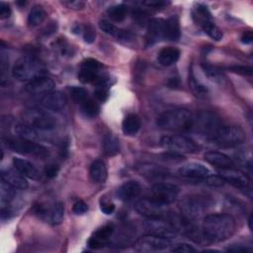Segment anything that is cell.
Segmentation results:
<instances>
[{
  "mask_svg": "<svg viewBox=\"0 0 253 253\" xmlns=\"http://www.w3.org/2000/svg\"><path fill=\"white\" fill-rule=\"evenodd\" d=\"M141 192L140 184L137 181L129 180L122 184L117 190V197L124 202H130L136 199Z\"/></svg>",
  "mask_w": 253,
  "mask_h": 253,
  "instance_id": "7402d4cb",
  "label": "cell"
},
{
  "mask_svg": "<svg viewBox=\"0 0 253 253\" xmlns=\"http://www.w3.org/2000/svg\"><path fill=\"white\" fill-rule=\"evenodd\" d=\"M181 37V29H180V22L177 15H172L166 21H164V35L163 38L171 41L176 42Z\"/></svg>",
  "mask_w": 253,
  "mask_h": 253,
  "instance_id": "d4e9b609",
  "label": "cell"
},
{
  "mask_svg": "<svg viewBox=\"0 0 253 253\" xmlns=\"http://www.w3.org/2000/svg\"><path fill=\"white\" fill-rule=\"evenodd\" d=\"M220 126V121L214 114L209 111H203L200 112L195 119L193 118L192 128H195L198 132L212 138Z\"/></svg>",
  "mask_w": 253,
  "mask_h": 253,
  "instance_id": "8fae6325",
  "label": "cell"
},
{
  "mask_svg": "<svg viewBox=\"0 0 253 253\" xmlns=\"http://www.w3.org/2000/svg\"><path fill=\"white\" fill-rule=\"evenodd\" d=\"M55 87L54 81L47 76L38 77L26 85L25 89L29 94L32 95H44L51 92Z\"/></svg>",
  "mask_w": 253,
  "mask_h": 253,
  "instance_id": "e0dca14e",
  "label": "cell"
},
{
  "mask_svg": "<svg viewBox=\"0 0 253 253\" xmlns=\"http://www.w3.org/2000/svg\"><path fill=\"white\" fill-rule=\"evenodd\" d=\"M167 206L168 205L160 203L151 197L138 200L134 205V210L136 212L147 218L164 217L169 211Z\"/></svg>",
  "mask_w": 253,
  "mask_h": 253,
  "instance_id": "30bf717a",
  "label": "cell"
},
{
  "mask_svg": "<svg viewBox=\"0 0 253 253\" xmlns=\"http://www.w3.org/2000/svg\"><path fill=\"white\" fill-rule=\"evenodd\" d=\"M64 216V206L62 203L57 202L54 203L50 208H46L45 217L51 224L57 225L61 223Z\"/></svg>",
  "mask_w": 253,
  "mask_h": 253,
  "instance_id": "1f68e13d",
  "label": "cell"
},
{
  "mask_svg": "<svg viewBox=\"0 0 253 253\" xmlns=\"http://www.w3.org/2000/svg\"><path fill=\"white\" fill-rule=\"evenodd\" d=\"M99 27L107 35L113 36V37H115V38H117L119 40L127 41V40L131 39V35L128 32H126V31H123V30L119 29L118 27H116L114 24L110 23L107 20L100 21L99 22Z\"/></svg>",
  "mask_w": 253,
  "mask_h": 253,
  "instance_id": "4dcf8cb0",
  "label": "cell"
},
{
  "mask_svg": "<svg viewBox=\"0 0 253 253\" xmlns=\"http://www.w3.org/2000/svg\"><path fill=\"white\" fill-rule=\"evenodd\" d=\"M95 98L100 102H105L109 97V83L106 79L102 78L96 83V88L94 90Z\"/></svg>",
  "mask_w": 253,
  "mask_h": 253,
  "instance_id": "f35d334b",
  "label": "cell"
},
{
  "mask_svg": "<svg viewBox=\"0 0 253 253\" xmlns=\"http://www.w3.org/2000/svg\"><path fill=\"white\" fill-rule=\"evenodd\" d=\"M103 151L107 156H115L120 152V141L112 133H108L103 139Z\"/></svg>",
  "mask_w": 253,
  "mask_h": 253,
  "instance_id": "d6a6232c",
  "label": "cell"
},
{
  "mask_svg": "<svg viewBox=\"0 0 253 253\" xmlns=\"http://www.w3.org/2000/svg\"><path fill=\"white\" fill-rule=\"evenodd\" d=\"M170 2H166V1H162V0H148V1H144L142 2L143 5L150 7V8H162L166 5H168Z\"/></svg>",
  "mask_w": 253,
  "mask_h": 253,
  "instance_id": "f907efd6",
  "label": "cell"
},
{
  "mask_svg": "<svg viewBox=\"0 0 253 253\" xmlns=\"http://www.w3.org/2000/svg\"><path fill=\"white\" fill-rule=\"evenodd\" d=\"M248 225H249L250 230H252V226H251V215H250V216H249V218H248Z\"/></svg>",
  "mask_w": 253,
  "mask_h": 253,
  "instance_id": "9f6ffc18",
  "label": "cell"
},
{
  "mask_svg": "<svg viewBox=\"0 0 253 253\" xmlns=\"http://www.w3.org/2000/svg\"><path fill=\"white\" fill-rule=\"evenodd\" d=\"M210 205L211 203L207 197L191 195L184 197L179 202V209L186 219L195 220L203 215Z\"/></svg>",
  "mask_w": 253,
  "mask_h": 253,
  "instance_id": "8992f818",
  "label": "cell"
},
{
  "mask_svg": "<svg viewBox=\"0 0 253 253\" xmlns=\"http://www.w3.org/2000/svg\"><path fill=\"white\" fill-rule=\"evenodd\" d=\"M192 125L190 111L183 108L165 111L156 119V126L166 130H188L192 128Z\"/></svg>",
  "mask_w": 253,
  "mask_h": 253,
  "instance_id": "7a4b0ae2",
  "label": "cell"
},
{
  "mask_svg": "<svg viewBox=\"0 0 253 253\" xmlns=\"http://www.w3.org/2000/svg\"><path fill=\"white\" fill-rule=\"evenodd\" d=\"M101 63L93 58H87L82 61L79 72L78 79L80 82L86 83H97L102 79L100 75Z\"/></svg>",
  "mask_w": 253,
  "mask_h": 253,
  "instance_id": "5bb4252c",
  "label": "cell"
},
{
  "mask_svg": "<svg viewBox=\"0 0 253 253\" xmlns=\"http://www.w3.org/2000/svg\"><path fill=\"white\" fill-rule=\"evenodd\" d=\"M151 194L152 198L156 201L169 205L176 201L179 194V188L171 183L157 182L151 187Z\"/></svg>",
  "mask_w": 253,
  "mask_h": 253,
  "instance_id": "7c38bea8",
  "label": "cell"
},
{
  "mask_svg": "<svg viewBox=\"0 0 253 253\" xmlns=\"http://www.w3.org/2000/svg\"><path fill=\"white\" fill-rule=\"evenodd\" d=\"M82 35H83V39L87 43H92L95 39H96V32L93 29L92 26L87 25L84 26L82 29Z\"/></svg>",
  "mask_w": 253,
  "mask_h": 253,
  "instance_id": "7bdbcfd3",
  "label": "cell"
},
{
  "mask_svg": "<svg viewBox=\"0 0 253 253\" xmlns=\"http://www.w3.org/2000/svg\"><path fill=\"white\" fill-rule=\"evenodd\" d=\"M140 128V120L135 114H128L122 123V130L125 135L133 136Z\"/></svg>",
  "mask_w": 253,
  "mask_h": 253,
  "instance_id": "f546056e",
  "label": "cell"
},
{
  "mask_svg": "<svg viewBox=\"0 0 253 253\" xmlns=\"http://www.w3.org/2000/svg\"><path fill=\"white\" fill-rule=\"evenodd\" d=\"M253 41V35H252V32L251 31H246L242 34V37H241V42L243 43H250L252 42Z\"/></svg>",
  "mask_w": 253,
  "mask_h": 253,
  "instance_id": "db71d44e",
  "label": "cell"
},
{
  "mask_svg": "<svg viewBox=\"0 0 253 253\" xmlns=\"http://www.w3.org/2000/svg\"><path fill=\"white\" fill-rule=\"evenodd\" d=\"M228 69L234 73H238L241 75H247L251 76L252 75V68L250 66H243V65H234L228 67Z\"/></svg>",
  "mask_w": 253,
  "mask_h": 253,
  "instance_id": "bcb514c9",
  "label": "cell"
},
{
  "mask_svg": "<svg viewBox=\"0 0 253 253\" xmlns=\"http://www.w3.org/2000/svg\"><path fill=\"white\" fill-rule=\"evenodd\" d=\"M70 95L72 100L76 103V104H82L85 100H87L89 98V94L87 92L86 89L82 88V87H77V86H72L69 89Z\"/></svg>",
  "mask_w": 253,
  "mask_h": 253,
  "instance_id": "60d3db41",
  "label": "cell"
},
{
  "mask_svg": "<svg viewBox=\"0 0 253 253\" xmlns=\"http://www.w3.org/2000/svg\"><path fill=\"white\" fill-rule=\"evenodd\" d=\"M203 70L205 71V73L207 74V76L209 78H211V80L215 81V82H221L223 79V74L220 71V69H218L215 66H212L209 63H203L202 64Z\"/></svg>",
  "mask_w": 253,
  "mask_h": 253,
  "instance_id": "ab89813d",
  "label": "cell"
},
{
  "mask_svg": "<svg viewBox=\"0 0 253 253\" xmlns=\"http://www.w3.org/2000/svg\"><path fill=\"white\" fill-rule=\"evenodd\" d=\"M189 86L196 97L200 99H204L208 97L209 88L201 80H199V78H197L195 71L193 69V65L189 70Z\"/></svg>",
  "mask_w": 253,
  "mask_h": 253,
  "instance_id": "484cf974",
  "label": "cell"
},
{
  "mask_svg": "<svg viewBox=\"0 0 253 253\" xmlns=\"http://www.w3.org/2000/svg\"><path fill=\"white\" fill-rule=\"evenodd\" d=\"M59 171V167L56 164H48L44 168V174L47 178H54Z\"/></svg>",
  "mask_w": 253,
  "mask_h": 253,
  "instance_id": "681fc988",
  "label": "cell"
},
{
  "mask_svg": "<svg viewBox=\"0 0 253 253\" xmlns=\"http://www.w3.org/2000/svg\"><path fill=\"white\" fill-rule=\"evenodd\" d=\"M14 132L20 137L28 140H36L41 138V134L39 133L38 129L34 128L33 126L27 125L26 123H16L13 126Z\"/></svg>",
  "mask_w": 253,
  "mask_h": 253,
  "instance_id": "83f0119b",
  "label": "cell"
},
{
  "mask_svg": "<svg viewBox=\"0 0 253 253\" xmlns=\"http://www.w3.org/2000/svg\"><path fill=\"white\" fill-rule=\"evenodd\" d=\"M202 182H204L205 184H207L209 186H213V187H220L225 183V181L222 179V177H220L219 175H212V174H211L208 177H206L205 179H203Z\"/></svg>",
  "mask_w": 253,
  "mask_h": 253,
  "instance_id": "b9f144b4",
  "label": "cell"
},
{
  "mask_svg": "<svg viewBox=\"0 0 253 253\" xmlns=\"http://www.w3.org/2000/svg\"><path fill=\"white\" fill-rule=\"evenodd\" d=\"M80 108H81L82 114L86 118H91V119L95 118L98 116L100 112V107L98 103L90 97L87 100H85L82 104H80Z\"/></svg>",
  "mask_w": 253,
  "mask_h": 253,
  "instance_id": "e575fe53",
  "label": "cell"
},
{
  "mask_svg": "<svg viewBox=\"0 0 253 253\" xmlns=\"http://www.w3.org/2000/svg\"><path fill=\"white\" fill-rule=\"evenodd\" d=\"M89 174L94 183H104L108 176V170L105 162L100 159L95 160L90 166Z\"/></svg>",
  "mask_w": 253,
  "mask_h": 253,
  "instance_id": "4316f807",
  "label": "cell"
},
{
  "mask_svg": "<svg viewBox=\"0 0 253 253\" xmlns=\"http://www.w3.org/2000/svg\"><path fill=\"white\" fill-rule=\"evenodd\" d=\"M1 180L18 190H26L29 186L28 181L16 168H8L1 171Z\"/></svg>",
  "mask_w": 253,
  "mask_h": 253,
  "instance_id": "44dd1931",
  "label": "cell"
},
{
  "mask_svg": "<svg viewBox=\"0 0 253 253\" xmlns=\"http://www.w3.org/2000/svg\"><path fill=\"white\" fill-rule=\"evenodd\" d=\"M164 35V21L159 18L151 19L148 22L146 36H145V42L146 45H153L158 42L161 39H163Z\"/></svg>",
  "mask_w": 253,
  "mask_h": 253,
  "instance_id": "ffe728a7",
  "label": "cell"
},
{
  "mask_svg": "<svg viewBox=\"0 0 253 253\" xmlns=\"http://www.w3.org/2000/svg\"><path fill=\"white\" fill-rule=\"evenodd\" d=\"M11 8L4 2H0V18L1 19H8L11 16Z\"/></svg>",
  "mask_w": 253,
  "mask_h": 253,
  "instance_id": "816d5d0a",
  "label": "cell"
},
{
  "mask_svg": "<svg viewBox=\"0 0 253 253\" xmlns=\"http://www.w3.org/2000/svg\"><path fill=\"white\" fill-rule=\"evenodd\" d=\"M67 100L63 93L59 91H51L42 95L41 98V105L47 110L60 111L66 106Z\"/></svg>",
  "mask_w": 253,
  "mask_h": 253,
  "instance_id": "d6986e66",
  "label": "cell"
},
{
  "mask_svg": "<svg viewBox=\"0 0 253 253\" xmlns=\"http://www.w3.org/2000/svg\"><path fill=\"white\" fill-rule=\"evenodd\" d=\"M64 6H66L68 9H73V10H80L84 8L85 3L83 1H78V0H68V1H62L61 2Z\"/></svg>",
  "mask_w": 253,
  "mask_h": 253,
  "instance_id": "c3c4849f",
  "label": "cell"
},
{
  "mask_svg": "<svg viewBox=\"0 0 253 253\" xmlns=\"http://www.w3.org/2000/svg\"><path fill=\"white\" fill-rule=\"evenodd\" d=\"M180 57V50L173 46H167L162 48L157 56L158 62L163 66H170L177 62Z\"/></svg>",
  "mask_w": 253,
  "mask_h": 253,
  "instance_id": "f1b7e54d",
  "label": "cell"
},
{
  "mask_svg": "<svg viewBox=\"0 0 253 253\" xmlns=\"http://www.w3.org/2000/svg\"><path fill=\"white\" fill-rule=\"evenodd\" d=\"M127 13V7L125 4H118L108 9V16L114 22H122L125 20Z\"/></svg>",
  "mask_w": 253,
  "mask_h": 253,
  "instance_id": "74e56055",
  "label": "cell"
},
{
  "mask_svg": "<svg viewBox=\"0 0 253 253\" xmlns=\"http://www.w3.org/2000/svg\"><path fill=\"white\" fill-rule=\"evenodd\" d=\"M204 158L208 163L218 169H224L233 166L232 159L228 155L219 151H208L204 154Z\"/></svg>",
  "mask_w": 253,
  "mask_h": 253,
  "instance_id": "cb8c5ba5",
  "label": "cell"
},
{
  "mask_svg": "<svg viewBox=\"0 0 253 253\" xmlns=\"http://www.w3.org/2000/svg\"><path fill=\"white\" fill-rule=\"evenodd\" d=\"M114 233V226L111 224L104 225L98 228L88 240V246L91 249L104 248L108 243L109 239Z\"/></svg>",
  "mask_w": 253,
  "mask_h": 253,
  "instance_id": "ac0fdd59",
  "label": "cell"
},
{
  "mask_svg": "<svg viewBox=\"0 0 253 253\" xmlns=\"http://www.w3.org/2000/svg\"><path fill=\"white\" fill-rule=\"evenodd\" d=\"M4 143L12 151H15L21 154L32 155V156H36L42 159L46 158L49 155V151L45 146H43L42 144L37 143L33 140H28L24 138L15 139V138L7 137L4 139Z\"/></svg>",
  "mask_w": 253,
  "mask_h": 253,
  "instance_id": "52a82bcc",
  "label": "cell"
},
{
  "mask_svg": "<svg viewBox=\"0 0 253 253\" xmlns=\"http://www.w3.org/2000/svg\"><path fill=\"white\" fill-rule=\"evenodd\" d=\"M178 174L182 177L185 178H190V179H198L202 181L206 177L211 174V170L207 168L205 165L197 162H191L182 165L178 169Z\"/></svg>",
  "mask_w": 253,
  "mask_h": 253,
  "instance_id": "2e32d148",
  "label": "cell"
},
{
  "mask_svg": "<svg viewBox=\"0 0 253 253\" xmlns=\"http://www.w3.org/2000/svg\"><path fill=\"white\" fill-rule=\"evenodd\" d=\"M100 209H101V211L104 212L105 214H111L115 211V205L113 203L103 202V203H101Z\"/></svg>",
  "mask_w": 253,
  "mask_h": 253,
  "instance_id": "f5cc1de1",
  "label": "cell"
},
{
  "mask_svg": "<svg viewBox=\"0 0 253 253\" xmlns=\"http://www.w3.org/2000/svg\"><path fill=\"white\" fill-rule=\"evenodd\" d=\"M228 251H232V252H239V251H242V252H248L249 250L245 247V246H242L240 244H237V245H232L231 247H228L227 248Z\"/></svg>",
  "mask_w": 253,
  "mask_h": 253,
  "instance_id": "11a10c76",
  "label": "cell"
},
{
  "mask_svg": "<svg viewBox=\"0 0 253 253\" xmlns=\"http://www.w3.org/2000/svg\"><path fill=\"white\" fill-rule=\"evenodd\" d=\"M43 64L33 55H24L16 60L12 67L13 76L19 81H32L44 75Z\"/></svg>",
  "mask_w": 253,
  "mask_h": 253,
  "instance_id": "3957f363",
  "label": "cell"
},
{
  "mask_svg": "<svg viewBox=\"0 0 253 253\" xmlns=\"http://www.w3.org/2000/svg\"><path fill=\"white\" fill-rule=\"evenodd\" d=\"M172 252H179V253H191V252H196L197 249L194 248L192 245L187 244V243H179L176 244L172 249Z\"/></svg>",
  "mask_w": 253,
  "mask_h": 253,
  "instance_id": "f6af8a7d",
  "label": "cell"
},
{
  "mask_svg": "<svg viewBox=\"0 0 253 253\" xmlns=\"http://www.w3.org/2000/svg\"><path fill=\"white\" fill-rule=\"evenodd\" d=\"M14 188L5 183L4 181L1 180V186H0V202H1V207L9 206L10 203L14 200L15 198V192Z\"/></svg>",
  "mask_w": 253,
  "mask_h": 253,
  "instance_id": "8d00e7d4",
  "label": "cell"
},
{
  "mask_svg": "<svg viewBox=\"0 0 253 253\" xmlns=\"http://www.w3.org/2000/svg\"><path fill=\"white\" fill-rule=\"evenodd\" d=\"M13 166L26 178H30L32 180H39L41 178L40 172L37 169V167L33 163L24 158L14 157Z\"/></svg>",
  "mask_w": 253,
  "mask_h": 253,
  "instance_id": "603a6c76",
  "label": "cell"
},
{
  "mask_svg": "<svg viewBox=\"0 0 253 253\" xmlns=\"http://www.w3.org/2000/svg\"><path fill=\"white\" fill-rule=\"evenodd\" d=\"M1 83L2 85H4V82H5V74H6V71L8 69V62H9V59H8V55L6 53V51L4 50V47L1 46Z\"/></svg>",
  "mask_w": 253,
  "mask_h": 253,
  "instance_id": "ee69618b",
  "label": "cell"
},
{
  "mask_svg": "<svg viewBox=\"0 0 253 253\" xmlns=\"http://www.w3.org/2000/svg\"><path fill=\"white\" fill-rule=\"evenodd\" d=\"M160 145L172 153H193L198 150L197 144L189 137L182 134L163 135L160 138Z\"/></svg>",
  "mask_w": 253,
  "mask_h": 253,
  "instance_id": "ba28073f",
  "label": "cell"
},
{
  "mask_svg": "<svg viewBox=\"0 0 253 253\" xmlns=\"http://www.w3.org/2000/svg\"><path fill=\"white\" fill-rule=\"evenodd\" d=\"M46 13L40 5L34 6L28 15V24L30 27H37L41 25L45 19Z\"/></svg>",
  "mask_w": 253,
  "mask_h": 253,
  "instance_id": "836d02e7",
  "label": "cell"
},
{
  "mask_svg": "<svg viewBox=\"0 0 253 253\" xmlns=\"http://www.w3.org/2000/svg\"><path fill=\"white\" fill-rule=\"evenodd\" d=\"M246 138L244 130L233 125H221L212 136L213 141L221 147H234L241 144Z\"/></svg>",
  "mask_w": 253,
  "mask_h": 253,
  "instance_id": "5b68a950",
  "label": "cell"
},
{
  "mask_svg": "<svg viewBox=\"0 0 253 253\" xmlns=\"http://www.w3.org/2000/svg\"><path fill=\"white\" fill-rule=\"evenodd\" d=\"M202 229L209 242H220L231 237L236 229L235 219L227 213H211L205 216Z\"/></svg>",
  "mask_w": 253,
  "mask_h": 253,
  "instance_id": "6da1fadb",
  "label": "cell"
},
{
  "mask_svg": "<svg viewBox=\"0 0 253 253\" xmlns=\"http://www.w3.org/2000/svg\"><path fill=\"white\" fill-rule=\"evenodd\" d=\"M171 245V239L147 233L146 235L139 237L135 241L133 248L137 252L152 253L167 250Z\"/></svg>",
  "mask_w": 253,
  "mask_h": 253,
  "instance_id": "9c48e42d",
  "label": "cell"
},
{
  "mask_svg": "<svg viewBox=\"0 0 253 253\" xmlns=\"http://www.w3.org/2000/svg\"><path fill=\"white\" fill-rule=\"evenodd\" d=\"M72 211L75 214H83L88 211V205L84 201L79 200L73 205Z\"/></svg>",
  "mask_w": 253,
  "mask_h": 253,
  "instance_id": "7dc6e473",
  "label": "cell"
},
{
  "mask_svg": "<svg viewBox=\"0 0 253 253\" xmlns=\"http://www.w3.org/2000/svg\"><path fill=\"white\" fill-rule=\"evenodd\" d=\"M200 27L203 29V31L212 40L214 41H220L222 39V32L221 30L213 23L212 20H209L203 24L200 25Z\"/></svg>",
  "mask_w": 253,
  "mask_h": 253,
  "instance_id": "d590c367",
  "label": "cell"
},
{
  "mask_svg": "<svg viewBox=\"0 0 253 253\" xmlns=\"http://www.w3.org/2000/svg\"><path fill=\"white\" fill-rule=\"evenodd\" d=\"M23 122L38 130H51L56 127V119L47 111L32 108L23 113Z\"/></svg>",
  "mask_w": 253,
  "mask_h": 253,
  "instance_id": "277c9868",
  "label": "cell"
},
{
  "mask_svg": "<svg viewBox=\"0 0 253 253\" xmlns=\"http://www.w3.org/2000/svg\"><path fill=\"white\" fill-rule=\"evenodd\" d=\"M218 175L222 177V179L225 182L231 184L236 188L245 189L246 187H248L250 183V179L247 176V174L238 169L233 168V166L224 169H219Z\"/></svg>",
  "mask_w": 253,
  "mask_h": 253,
  "instance_id": "9a60e30c",
  "label": "cell"
},
{
  "mask_svg": "<svg viewBox=\"0 0 253 253\" xmlns=\"http://www.w3.org/2000/svg\"><path fill=\"white\" fill-rule=\"evenodd\" d=\"M145 229L148 234H153L165 238H174L176 235V229L169 220H165L164 217L148 218L145 222Z\"/></svg>",
  "mask_w": 253,
  "mask_h": 253,
  "instance_id": "4fadbf2b",
  "label": "cell"
}]
</instances>
